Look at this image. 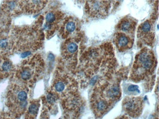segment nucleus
Returning <instances> with one entry per match:
<instances>
[{
  "label": "nucleus",
  "instance_id": "f8f14e48",
  "mask_svg": "<svg viewBox=\"0 0 159 119\" xmlns=\"http://www.w3.org/2000/svg\"><path fill=\"white\" fill-rule=\"evenodd\" d=\"M38 109H39L38 105L37 104H31L29 107V112L31 115H36L38 112Z\"/></svg>",
  "mask_w": 159,
  "mask_h": 119
},
{
  "label": "nucleus",
  "instance_id": "7ed1b4c3",
  "mask_svg": "<svg viewBox=\"0 0 159 119\" xmlns=\"http://www.w3.org/2000/svg\"><path fill=\"white\" fill-rule=\"evenodd\" d=\"M141 102L139 99H129L124 104V109L129 113L136 114L141 109Z\"/></svg>",
  "mask_w": 159,
  "mask_h": 119
},
{
  "label": "nucleus",
  "instance_id": "423d86ee",
  "mask_svg": "<svg viewBox=\"0 0 159 119\" xmlns=\"http://www.w3.org/2000/svg\"><path fill=\"white\" fill-rule=\"evenodd\" d=\"M119 29L124 32H131L135 29V23L134 21L130 19L123 20L119 25Z\"/></svg>",
  "mask_w": 159,
  "mask_h": 119
},
{
  "label": "nucleus",
  "instance_id": "4468645a",
  "mask_svg": "<svg viewBox=\"0 0 159 119\" xmlns=\"http://www.w3.org/2000/svg\"><path fill=\"white\" fill-rule=\"evenodd\" d=\"M45 19H46L47 22L48 23H52L53 22L55 21V14L52 12H50L49 13H47L46 15V17H45Z\"/></svg>",
  "mask_w": 159,
  "mask_h": 119
},
{
  "label": "nucleus",
  "instance_id": "20e7f679",
  "mask_svg": "<svg viewBox=\"0 0 159 119\" xmlns=\"http://www.w3.org/2000/svg\"><path fill=\"white\" fill-rule=\"evenodd\" d=\"M152 26L150 22L147 21L141 25L139 28V33L142 38L145 40H152Z\"/></svg>",
  "mask_w": 159,
  "mask_h": 119
},
{
  "label": "nucleus",
  "instance_id": "6ab92c4d",
  "mask_svg": "<svg viewBox=\"0 0 159 119\" xmlns=\"http://www.w3.org/2000/svg\"><path fill=\"white\" fill-rule=\"evenodd\" d=\"M8 45V42L7 40L3 39V40H0V47L1 48H5Z\"/></svg>",
  "mask_w": 159,
  "mask_h": 119
},
{
  "label": "nucleus",
  "instance_id": "aec40b11",
  "mask_svg": "<svg viewBox=\"0 0 159 119\" xmlns=\"http://www.w3.org/2000/svg\"><path fill=\"white\" fill-rule=\"evenodd\" d=\"M9 6L10 9H14L16 6V2L14 1L9 2Z\"/></svg>",
  "mask_w": 159,
  "mask_h": 119
},
{
  "label": "nucleus",
  "instance_id": "f257e3e1",
  "mask_svg": "<svg viewBox=\"0 0 159 119\" xmlns=\"http://www.w3.org/2000/svg\"><path fill=\"white\" fill-rule=\"evenodd\" d=\"M136 65L137 68H139L141 72L144 71V73H146L152 70L154 67V61L153 55L148 50H144L138 55Z\"/></svg>",
  "mask_w": 159,
  "mask_h": 119
},
{
  "label": "nucleus",
  "instance_id": "6e6552de",
  "mask_svg": "<svg viewBox=\"0 0 159 119\" xmlns=\"http://www.w3.org/2000/svg\"><path fill=\"white\" fill-rule=\"evenodd\" d=\"M107 104L104 101H99L96 104V108L99 111H103L107 108Z\"/></svg>",
  "mask_w": 159,
  "mask_h": 119
},
{
  "label": "nucleus",
  "instance_id": "9b49d317",
  "mask_svg": "<svg viewBox=\"0 0 159 119\" xmlns=\"http://www.w3.org/2000/svg\"><path fill=\"white\" fill-rule=\"evenodd\" d=\"M27 98V94L26 92H25L24 91H21L19 92V93L17 94V99L21 102H24L26 101Z\"/></svg>",
  "mask_w": 159,
  "mask_h": 119
},
{
  "label": "nucleus",
  "instance_id": "2eb2a0df",
  "mask_svg": "<svg viewBox=\"0 0 159 119\" xmlns=\"http://www.w3.org/2000/svg\"><path fill=\"white\" fill-rule=\"evenodd\" d=\"M55 90L58 92H62V91L64 90L65 89V84L63 82H61V81H59V82L55 84Z\"/></svg>",
  "mask_w": 159,
  "mask_h": 119
},
{
  "label": "nucleus",
  "instance_id": "39448f33",
  "mask_svg": "<svg viewBox=\"0 0 159 119\" xmlns=\"http://www.w3.org/2000/svg\"><path fill=\"white\" fill-rule=\"evenodd\" d=\"M116 44L121 50H126L129 48L130 39L124 34H120L116 37Z\"/></svg>",
  "mask_w": 159,
  "mask_h": 119
},
{
  "label": "nucleus",
  "instance_id": "f03ea898",
  "mask_svg": "<svg viewBox=\"0 0 159 119\" xmlns=\"http://www.w3.org/2000/svg\"><path fill=\"white\" fill-rule=\"evenodd\" d=\"M106 3L107 2L97 1L88 2L90 13L92 15L97 16L105 15L108 11L107 5H106Z\"/></svg>",
  "mask_w": 159,
  "mask_h": 119
},
{
  "label": "nucleus",
  "instance_id": "ddd939ff",
  "mask_svg": "<svg viewBox=\"0 0 159 119\" xmlns=\"http://www.w3.org/2000/svg\"><path fill=\"white\" fill-rule=\"evenodd\" d=\"M21 76L22 79L24 80H27V79H30L31 76V71L29 70H24L21 74Z\"/></svg>",
  "mask_w": 159,
  "mask_h": 119
},
{
  "label": "nucleus",
  "instance_id": "0eeeda50",
  "mask_svg": "<svg viewBox=\"0 0 159 119\" xmlns=\"http://www.w3.org/2000/svg\"><path fill=\"white\" fill-rule=\"evenodd\" d=\"M106 94L108 98L111 99H116L118 98L121 94L120 88L116 85H113L108 89L106 92Z\"/></svg>",
  "mask_w": 159,
  "mask_h": 119
},
{
  "label": "nucleus",
  "instance_id": "412c9836",
  "mask_svg": "<svg viewBox=\"0 0 159 119\" xmlns=\"http://www.w3.org/2000/svg\"><path fill=\"white\" fill-rule=\"evenodd\" d=\"M29 54H30L29 52H25L21 55V57L22 58H25V57H26L27 56H28Z\"/></svg>",
  "mask_w": 159,
  "mask_h": 119
},
{
  "label": "nucleus",
  "instance_id": "1a4fd4ad",
  "mask_svg": "<svg viewBox=\"0 0 159 119\" xmlns=\"http://www.w3.org/2000/svg\"><path fill=\"white\" fill-rule=\"evenodd\" d=\"M78 48V46L76 43H73V42H71L70 43L67 47H66V49L68 50V52L73 53L77 51V50Z\"/></svg>",
  "mask_w": 159,
  "mask_h": 119
},
{
  "label": "nucleus",
  "instance_id": "a211bd4d",
  "mask_svg": "<svg viewBox=\"0 0 159 119\" xmlns=\"http://www.w3.org/2000/svg\"><path fill=\"white\" fill-rule=\"evenodd\" d=\"M128 90L130 92H138L139 93V88H138V86H136V85H131L129 86L128 88Z\"/></svg>",
  "mask_w": 159,
  "mask_h": 119
},
{
  "label": "nucleus",
  "instance_id": "9d476101",
  "mask_svg": "<svg viewBox=\"0 0 159 119\" xmlns=\"http://www.w3.org/2000/svg\"><path fill=\"white\" fill-rule=\"evenodd\" d=\"M76 25L74 22L70 21L68 22L66 25V30L68 32H72L75 30Z\"/></svg>",
  "mask_w": 159,
  "mask_h": 119
},
{
  "label": "nucleus",
  "instance_id": "dca6fc26",
  "mask_svg": "<svg viewBox=\"0 0 159 119\" xmlns=\"http://www.w3.org/2000/svg\"><path fill=\"white\" fill-rule=\"evenodd\" d=\"M2 68H3V70H4V71H8L12 68V65H11V63L9 62L6 61V62H4V63L3 64Z\"/></svg>",
  "mask_w": 159,
  "mask_h": 119
},
{
  "label": "nucleus",
  "instance_id": "f3484780",
  "mask_svg": "<svg viewBox=\"0 0 159 119\" xmlns=\"http://www.w3.org/2000/svg\"><path fill=\"white\" fill-rule=\"evenodd\" d=\"M47 101L49 104H53L55 101V97L52 94H49L47 96Z\"/></svg>",
  "mask_w": 159,
  "mask_h": 119
}]
</instances>
